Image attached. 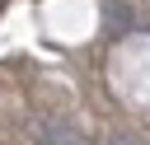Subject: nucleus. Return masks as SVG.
Returning <instances> with one entry per match:
<instances>
[{
  "label": "nucleus",
  "instance_id": "1",
  "mask_svg": "<svg viewBox=\"0 0 150 145\" xmlns=\"http://www.w3.org/2000/svg\"><path fill=\"white\" fill-rule=\"evenodd\" d=\"M112 145H136V140H112Z\"/></svg>",
  "mask_w": 150,
  "mask_h": 145
}]
</instances>
